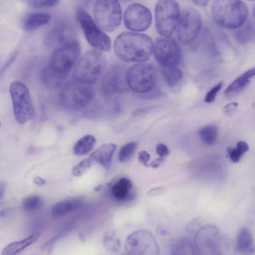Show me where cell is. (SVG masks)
Returning <instances> with one entry per match:
<instances>
[{
    "mask_svg": "<svg viewBox=\"0 0 255 255\" xmlns=\"http://www.w3.org/2000/svg\"><path fill=\"white\" fill-rule=\"evenodd\" d=\"M240 152L244 154L249 149V146L247 142L244 141H239L237 143L236 147Z\"/></svg>",
    "mask_w": 255,
    "mask_h": 255,
    "instance_id": "cell-39",
    "label": "cell"
},
{
    "mask_svg": "<svg viewBox=\"0 0 255 255\" xmlns=\"http://www.w3.org/2000/svg\"><path fill=\"white\" fill-rule=\"evenodd\" d=\"M34 183L37 186L44 185L46 181L40 177H36L34 179Z\"/></svg>",
    "mask_w": 255,
    "mask_h": 255,
    "instance_id": "cell-44",
    "label": "cell"
},
{
    "mask_svg": "<svg viewBox=\"0 0 255 255\" xmlns=\"http://www.w3.org/2000/svg\"><path fill=\"white\" fill-rule=\"evenodd\" d=\"M5 70V69L3 67L1 70H0V76L1 74H2L4 71Z\"/></svg>",
    "mask_w": 255,
    "mask_h": 255,
    "instance_id": "cell-45",
    "label": "cell"
},
{
    "mask_svg": "<svg viewBox=\"0 0 255 255\" xmlns=\"http://www.w3.org/2000/svg\"><path fill=\"white\" fill-rule=\"evenodd\" d=\"M92 163L93 161L90 158L82 160L73 167V174L76 177L82 176L90 168Z\"/></svg>",
    "mask_w": 255,
    "mask_h": 255,
    "instance_id": "cell-32",
    "label": "cell"
},
{
    "mask_svg": "<svg viewBox=\"0 0 255 255\" xmlns=\"http://www.w3.org/2000/svg\"><path fill=\"white\" fill-rule=\"evenodd\" d=\"M150 159V154L145 150H141L138 153V160L143 165L149 167L148 163Z\"/></svg>",
    "mask_w": 255,
    "mask_h": 255,
    "instance_id": "cell-37",
    "label": "cell"
},
{
    "mask_svg": "<svg viewBox=\"0 0 255 255\" xmlns=\"http://www.w3.org/2000/svg\"><path fill=\"white\" fill-rule=\"evenodd\" d=\"M227 153L230 159L233 163H237L240 161L243 154L240 151L236 148L229 147L227 148Z\"/></svg>",
    "mask_w": 255,
    "mask_h": 255,
    "instance_id": "cell-35",
    "label": "cell"
},
{
    "mask_svg": "<svg viewBox=\"0 0 255 255\" xmlns=\"http://www.w3.org/2000/svg\"><path fill=\"white\" fill-rule=\"evenodd\" d=\"M166 189L164 187H158L150 189L147 192V195L149 196H155L165 193Z\"/></svg>",
    "mask_w": 255,
    "mask_h": 255,
    "instance_id": "cell-38",
    "label": "cell"
},
{
    "mask_svg": "<svg viewBox=\"0 0 255 255\" xmlns=\"http://www.w3.org/2000/svg\"><path fill=\"white\" fill-rule=\"evenodd\" d=\"M180 9L175 0H159L155 8V27L163 36H170L177 26Z\"/></svg>",
    "mask_w": 255,
    "mask_h": 255,
    "instance_id": "cell-7",
    "label": "cell"
},
{
    "mask_svg": "<svg viewBox=\"0 0 255 255\" xmlns=\"http://www.w3.org/2000/svg\"><path fill=\"white\" fill-rule=\"evenodd\" d=\"M137 142L132 141L124 144L120 149L118 158L120 162H124L128 160L134 152Z\"/></svg>",
    "mask_w": 255,
    "mask_h": 255,
    "instance_id": "cell-31",
    "label": "cell"
},
{
    "mask_svg": "<svg viewBox=\"0 0 255 255\" xmlns=\"http://www.w3.org/2000/svg\"><path fill=\"white\" fill-rule=\"evenodd\" d=\"M192 2L197 5L198 6H205L206 5L209 0H191Z\"/></svg>",
    "mask_w": 255,
    "mask_h": 255,
    "instance_id": "cell-42",
    "label": "cell"
},
{
    "mask_svg": "<svg viewBox=\"0 0 255 255\" xmlns=\"http://www.w3.org/2000/svg\"><path fill=\"white\" fill-rule=\"evenodd\" d=\"M154 59L164 68L176 67L181 62L182 53L178 42L173 38H158L153 45Z\"/></svg>",
    "mask_w": 255,
    "mask_h": 255,
    "instance_id": "cell-11",
    "label": "cell"
},
{
    "mask_svg": "<svg viewBox=\"0 0 255 255\" xmlns=\"http://www.w3.org/2000/svg\"><path fill=\"white\" fill-rule=\"evenodd\" d=\"M238 106L237 102H232L226 105L223 110L225 113H229L233 111Z\"/></svg>",
    "mask_w": 255,
    "mask_h": 255,
    "instance_id": "cell-40",
    "label": "cell"
},
{
    "mask_svg": "<svg viewBox=\"0 0 255 255\" xmlns=\"http://www.w3.org/2000/svg\"><path fill=\"white\" fill-rule=\"evenodd\" d=\"M116 147V145L114 143L104 144L92 152L89 158L105 168H109Z\"/></svg>",
    "mask_w": 255,
    "mask_h": 255,
    "instance_id": "cell-17",
    "label": "cell"
},
{
    "mask_svg": "<svg viewBox=\"0 0 255 255\" xmlns=\"http://www.w3.org/2000/svg\"><path fill=\"white\" fill-rule=\"evenodd\" d=\"M132 187V184L129 179L122 178L113 186L111 189L112 195L117 199H124L127 197Z\"/></svg>",
    "mask_w": 255,
    "mask_h": 255,
    "instance_id": "cell-25",
    "label": "cell"
},
{
    "mask_svg": "<svg viewBox=\"0 0 255 255\" xmlns=\"http://www.w3.org/2000/svg\"><path fill=\"white\" fill-rule=\"evenodd\" d=\"M152 16L150 10L144 5L134 3L125 11L124 22L125 27L130 31L141 32L150 26Z\"/></svg>",
    "mask_w": 255,
    "mask_h": 255,
    "instance_id": "cell-15",
    "label": "cell"
},
{
    "mask_svg": "<svg viewBox=\"0 0 255 255\" xmlns=\"http://www.w3.org/2000/svg\"><path fill=\"white\" fill-rule=\"evenodd\" d=\"M222 235L218 228L206 225L196 232L194 238L197 254L215 255L222 254Z\"/></svg>",
    "mask_w": 255,
    "mask_h": 255,
    "instance_id": "cell-12",
    "label": "cell"
},
{
    "mask_svg": "<svg viewBox=\"0 0 255 255\" xmlns=\"http://www.w3.org/2000/svg\"><path fill=\"white\" fill-rule=\"evenodd\" d=\"M96 139L93 135L87 134L82 137L75 144L73 152L77 155H83L92 150Z\"/></svg>",
    "mask_w": 255,
    "mask_h": 255,
    "instance_id": "cell-24",
    "label": "cell"
},
{
    "mask_svg": "<svg viewBox=\"0 0 255 255\" xmlns=\"http://www.w3.org/2000/svg\"><path fill=\"white\" fill-rule=\"evenodd\" d=\"M199 134L205 144L212 145L214 144L217 139L218 130L215 126H206L199 129Z\"/></svg>",
    "mask_w": 255,
    "mask_h": 255,
    "instance_id": "cell-29",
    "label": "cell"
},
{
    "mask_svg": "<svg viewBox=\"0 0 255 255\" xmlns=\"http://www.w3.org/2000/svg\"><path fill=\"white\" fill-rule=\"evenodd\" d=\"M126 78L129 88L137 93H145L155 86L157 74L152 65L138 64L127 70Z\"/></svg>",
    "mask_w": 255,
    "mask_h": 255,
    "instance_id": "cell-10",
    "label": "cell"
},
{
    "mask_svg": "<svg viewBox=\"0 0 255 255\" xmlns=\"http://www.w3.org/2000/svg\"><path fill=\"white\" fill-rule=\"evenodd\" d=\"M80 52L81 46L77 40L65 42L52 53L48 69L61 80L65 79L78 60Z\"/></svg>",
    "mask_w": 255,
    "mask_h": 255,
    "instance_id": "cell-3",
    "label": "cell"
},
{
    "mask_svg": "<svg viewBox=\"0 0 255 255\" xmlns=\"http://www.w3.org/2000/svg\"><path fill=\"white\" fill-rule=\"evenodd\" d=\"M94 21L103 31L112 32L120 26L122 10L118 0H96L93 8Z\"/></svg>",
    "mask_w": 255,
    "mask_h": 255,
    "instance_id": "cell-6",
    "label": "cell"
},
{
    "mask_svg": "<svg viewBox=\"0 0 255 255\" xmlns=\"http://www.w3.org/2000/svg\"><path fill=\"white\" fill-rule=\"evenodd\" d=\"M41 204L42 200L37 195L27 197L23 199L22 202L23 209L28 213H32L37 210Z\"/></svg>",
    "mask_w": 255,
    "mask_h": 255,
    "instance_id": "cell-30",
    "label": "cell"
},
{
    "mask_svg": "<svg viewBox=\"0 0 255 255\" xmlns=\"http://www.w3.org/2000/svg\"><path fill=\"white\" fill-rule=\"evenodd\" d=\"M120 239L115 231H106L103 237V244L105 249L110 253H116L120 249Z\"/></svg>",
    "mask_w": 255,
    "mask_h": 255,
    "instance_id": "cell-26",
    "label": "cell"
},
{
    "mask_svg": "<svg viewBox=\"0 0 255 255\" xmlns=\"http://www.w3.org/2000/svg\"><path fill=\"white\" fill-rule=\"evenodd\" d=\"M94 91L90 84L75 80L66 84L60 96L61 104L72 110H81L87 107L94 98Z\"/></svg>",
    "mask_w": 255,
    "mask_h": 255,
    "instance_id": "cell-5",
    "label": "cell"
},
{
    "mask_svg": "<svg viewBox=\"0 0 255 255\" xmlns=\"http://www.w3.org/2000/svg\"><path fill=\"white\" fill-rule=\"evenodd\" d=\"M60 0H28L29 6L35 8H43L54 6L58 4Z\"/></svg>",
    "mask_w": 255,
    "mask_h": 255,
    "instance_id": "cell-33",
    "label": "cell"
},
{
    "mask_svg": "<svg viewBox=\"0 0 255 255\" xmlns=\"http://www.w3.org/2000/svg\"><path fill=\"white\" fill-rule=\"evenodd\" d=\"M125 250L129 255H158L159 246L153 235L145 230L135 231L127 238Z\"/></svg>",
    "mask_w": 255,
    "mask_h": 255,
    "instance_id": "cell-13",
    "label": "cell"
},
{
    "mask_svg": "<svg viewBox=\"0 0 255 255\" xmlns=\"http://www.w3.org/2000/svg\"><path fill=\"white\" fill-rule=\"evenodd\" d=\"M9 91L15 120L23 125L33 118L34 112L28 89L23 83L16 80L10 84Z\"/></svg>",
    "mask_w": 255,
    "mask_h": 255,
    "instance_id": "cell-9",
    "label": "cell"
},
{
    "mask_svg": "<svg viewBox=\"0 0 255 255\" xmlns=\"http://www.w3.org/2000/svg\"><path fill=\"white\" fill-rule=\"evenodd\" d=\"M223 85V82H220L214 86L206 94L205 101L210 103L214 101L217 93L219 92Z\"/></svg>",
    "mask_w": 255,
    "mask_h": 255,
    "instance_id": "cell-34",
    "label": "cell"
},
{
    "mask_svg": "<svg viewBox=\"0 0 255 255\" xmlns=\"http://www.w3.org/2000/svg\"><path fill=\"white\" fill-rule=\"evenodd\" d=\"M156 152L160 157L164 158L170 153L167 146L161 143H158L156 146Z\"/></svg>",
    "mask_w": 255,
    "mask_h": 255,
    "instance_id": "cell-36",
    "label": "cell"
},
{
    "mask_svg": "<svg viewBox=\"0 0 255 255\" xmlns=\"http://www.w3.org/2000/svg\"><path fill=\"white\" fill-rule=\"evenodd\" d=\"M177 37L183 44L192 43L197 37L202 26L199 11L193 8H186L180 14L177 24Z\"/></svg>",
    "mask_w": 255,
    "mask_h": 255,
    "instance_id": "cell-14",
    "label": "cell"
},
{
    "mask_svg": "<svg viewBox=\"0 0 255 255\" xmlns=\"http://www.w3.org/2000/svg\"><path fill=\"white\" fill-rule=\"evenodd\" d=\"M81 201L78 198L67 199L56 204L52 210V215L55 218L62 217L78 208Z\"/></svg>",
    "mask_w": 255,
    "mask_h": 255,
    "instance_id": "cell-22",
    "label": "cell"
},
{
    "mask_svg": "<svg viewBox=\"0 0 255 255\" xmlns=\"http://www.w3.org/2000/svg\"></svg>",
    "mask_w": 255,
    "mask_h": 255,
    "instance_id": "cell-47",
    "label": "cell"
},
{
    "mask_svg": "<svg viewBox=\"0 0 255 255\" xmlns=\"http://www.w3.org/2000/svg\"><path fill=\"white\" fill-rule=\"evenodd\" d=\"M6 187V183L5 181L0 182V200L2 197Z\"/></svg>",
    "mask_w": 255,
    "mask_h": 255,
    "instance_id": "cell-43",
    "label": "cell"
},
{
    "mask_svg": "<svg viewBox=\"0 0 255 255\" xmlns=\"http://www.w3.org/2000/svg\"><path fill=\"white\" fill-rule=\"evenodd\" d=\"M162 74L165 82L169 86L176 85L183 76L182 71L177 67H163Z\"/></svg>",
    "mask_w": 255,
    "mask_h": 255,
    "instance_id": "cell-28",
    "label": "cell"
},
{
    "mask_svg": "<svg viewBox=\"0 0 255 255\" xmlns=\"http://www.w3.org/2000/svg\"></svg>",
    "mask_w": 255,
    "mask_h": 255,
    "instance_id": "cell-48",
    "label": "cell"
},
{
    "mask_svg": "<svg viewBox=\"0 0 255 255\" xmlns=\"http://www.w3.org/2000/svg\"><path fill=\"white\" fill-rule=\"evenodd\" d=\"M126 68L115 64L106 72L101 83V89L106 95L126 92L129 89L126 78Z\"/></svg>",
    "mask_w": 255,
    "mask_h": 255,
    "instance_id": "cell-16",
    "label": "cell"
},
{
    "mask_svg": "<svg viewBox=\"0 0 255 255\" xmlns=\"http://www.w3.org/2000/svg\"><path fill=\"white\" fill-rule=\"evenodd\" d=\"M245 22L240 27L235 29L234 36L236 40L241 44H246L252 39L253 34V26L252 23Z\"/></svg>",
    "mask_w": 255,
    "mask_h": 255,
    "instance_id": "cell-27",
    "label": "cell"
},
{
    "mask_svg": "<svg viewBox=\"0 0 255 255\" xmlns=\"http://www.w3.org/2000/svg\"><path fill=\"white\" fill-rule=\"evenodd\" d=\"M107 64L104 54L97 50L85 54L75 65L73 77L77 81L91 84L96 82L104 73Z\"/></svg>",
    "mask_w": 255,
    "mask_h": 255,
    "instance_id": "cell-4",
    "label": "cell"
},
{
    "mask_svg": "<svg viewBox=\"0 0 255 255\" xmlns=\"http://www.w3.org/2000/svg\"><path fill=\"white\" fill-rule=\"evenodd\" d=\"M255 74L254 68L240 75L225 89L227 97H233L242 91L248 85L250 79Z\"/></svg>",
    "mask_w": 255,
    "mask_h": 255,
    "instance_id": "cell-19",
    "label": "cell"
},
{
    "mask_svg": "<svg viewBox=\"0 0 255 255\" xmlns=\"http://www.w3.org/2000/svg\"><path fill=\"white\" fill-rule=\"evenodd\" d=\"M164 159V158L159 157L149 163V167L150 166L153 168H157L160 165Z\"/></svg>",
    "mask_w": 255,
    "mask_h": 255,
    "instance_id": "cell-41",
    "label": "cell"
},
{
    "mask_svg": "<svg viewBox=\"0 0 255 255\" xmlns=\"http://www.w3.org/2000/svg\"><path fill=\"white\" fill-rule=\"evenodd\" d=\"M120 0L126 2V1H129L132 0Z\"/></svg>",
    "mask_w": 255,
    "mask_h": 255,
    "instance_id": "cell-46",
    "label": "cell"
},
{
    "mask_svg": "<svg viewBox=\"0 0 255 255\" xmlns=\"http://www.w3.org/2000/svg\"><path fill=\"white\" fill-rule=\"evenodd\" d=\"M76 17L87 42L91 46L100 51L111 50L110 37L97 25L87 11L79 7L77 9Z\"/></svg>",
    "mask_w": 255,
    "mask_h": 255,
    "instance_id": "cell-8",
    "label": "cell"
},
{
    "mask_svg": "<svg viewBox=\"0 0 255 255\" xmlns=\"http://www.w3.org/2000/svg\"><path fill=\"white\" fill-rule=\"evenodd\" d=\"M51 16L46 13L33 12L25 15L22 20L23 29L27 31H32L48 23Z\"/></svg>",
    "mask_w": 255,
    "mask_h": 255,
    "instance_id": "cell-18",
    "label": "cell"
},
{
    "mask_svg": "<svg viewBox=\"0 0 255 255\" xmlns=\"http://www.w3.org/2000/svg\"><path fill=\"white\" fill-rule=\"evenodd\" d=\"M172 255H194L195 249L192 242L188 239L181 238L174 240L171 245Z\"/></svg>",
    "mask_w": 255,
    "mask_h": 255,
    "instance_id": "cell-23",
    "label": "cell"
},
{
    "mask_svg": "<svg viewBox=\"0 0 255 255\" xmlns=\"http://www.w3.org/2000/svg\"><path fill=\"white\" fill-rule=\"evenodd\" d=\"M40 236L38 233H34L26 238L15 242L6 246L2 251V255H15L36 242Z\"/></svg>",
    "mask_w": 255,
    "mask_h": 255,
    "instance_id": "cell-21",
    "label": "cell"
},
{
    "mask_svg": "<svg viewBox=\"0 0 255 255\" xmlns=\"http://www.w3.org/2000/svg\"><path fill=\"white\" fill-rule=\"evenodd\" d=\"M237 249L242 255H250L255 252L253 238L251 232L243 228L239 233L237 241Z\"/></svg>",
    "mask_w": 255,
    "mask_h": 255,
    "instance_id": "cell-20",
    "label": "cell"
},
{
    "mask_svg": "<svg viewBox=\"0 0 255 255\" xmlns=\"http://www.w3.org/2000/svg\"><path fill=\"white\" fill-rule=\"evenodd\" d=\"M215 22L228 29H235L247 20L248 8L241 0H214L211 8Z\"/></svg>",
    "mask_w": 255,
    "mask_h": 255,
    "instance_id": "cell-2",
    "label": "cell"
},
{
    "mask_svg": "<svg viewBox=\"0 0 255 255\" xmlns=\"http://www.w3.org/2000/svg\"><path fill=\"white\" fill-rule=\"evenodd\" d=\"M153 47L152 39L148 35L135 32H124L115 39V52L121 61L141 63L150 57Z\"/></svg>",
    "mask_w": 255,
    "mask_h": 255,
    "instance_id": "cell-1",
    "label": "cell"
}]
</instances>
